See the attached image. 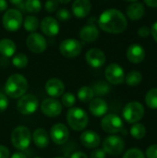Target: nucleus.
Instances as JSON below:
<instances>
[{
	"mask_svg": "<svg viewBox=\"0 0 157 158\" xmlns=\"http://www.w3.org/2000/svg\"><path fill=\"white\" fill-rule=\"evenodd\" d=\"M101 127L104 131L115 134L120 132L123 130V121L122 119L116 114H107L105 115L101 121Z\"/></svg>",
	"mask_w": 157,
	"mask_h": 158,
	"instance_id": "9",
	"label": "nucleus"
},
{
	"mask_svg": "<svg viewBox=\"0 0 157 158\" xmlns=\"http://www.w3.org/2000/svg\"><path fill=\"white\" fill-rule=\"evenodd\" d=\"M7 9V2L6 0H0V12Z\"/></svg>",
	"mask_w": 157,
	"mask_h": 158,
	"instance_id": "46",
	"label": "nucleus"
},
{
	"mask_svg": "<svg viewBox=\"0 0 157 158\" xmlns=\"http://www.w3.org/2000/svg\"><path fill=\"white\" fill-rule=\"evenodd\" d=\"M26 44L28 48L35 54H41L45 51L47 47V43L45 38L38 33V32H31L26 40Z\"/></svg>",
	"mask_w": 157,
	"mask_h": 158,
	"instance_id": "12",
	"label": "nucleus"
},
{
	"mask_svg": "<svg viewBox=\"0 0 157 158\" xmlns=\"http://www.w3.org/2000/svg\"><path fill=\"white\" fill-rule=\"evenodd\" d=\"M58 1L57 0H47L44 4V8L47 12L51 13L57 9L58 6Z\"/></svg>",
	"mask_w": 157,
	"mask_h": 158,
	"instance_id": "37",
	"label": "nucleus"
},
{
	"mask_svg": "<svg viewBox=\"0 0 157 158\" xmlns=\"http://www.w3.org/2000/svg\"><path fill=\"white\" fill-rule=\"evenodd\" d=\"M144 2L148 6L157 8V0H144Z\"/></svg>",
	"mask_w": 157,
	"mask_h": 158,
	"instance_id": "45",
	"label": "nucleus"
},
{
	"mask_svg": "<svg viewBox=\"0 0 157 158\" xmlns=\"http://www.w3.org/2000/svg\"><path fill=\"white\" fill-rule=\"evenodd\" d=\"M16 44L10 39L0 40V54L5 57L12 56L16 52Z\"/></svg>",
	"mask_w": 157,
	"mask_h": 158,
	"instance_id": "25",
	"label": "nucleus"
},
{
	"mask_svg": "<svg viewBox=\"0 0 157 158\" xmlns=\"http://www.w3.org/2000/svg\"><path fill=\"white\" fill-rule=\"evenodd\" d=\"M122 115L128 123H138L144 116V107L139 102H130L124 106Z\"/></svg>",
	"mask_w": 157,
	"mask_h": 158,
	"instance_id": "6",
	"label": "nucleus"
},
{
	"mask_svg": "<svg viewBox=\"0 0 157 158\" xmlns=\"http://www.w3.org/2000/svg\"><path fill=\"white\" fill-rule=\"evenodd\" d=\"M99 27L109 33H121L125 31L128 26V21L125 15L115 8L105 10L98 19Z\"/></svg>",
	"mask_w": 157,
	"mask_h": 158,
	"instance_id": "1",
	"label": "nucleus"
},
{
	"mask_svg": "<svg viewBox=\"0 0 157 158\" xmlns=\"http://www.w3.org/2000/svg\"><path fill=\"white\" fill-rule=\"evenodd\" d=\"M62 104L64 106L66 107H69L71 108L75 103H76V98H75V95L71 93H65L63 95H62Z\"/></svg>",
	"mask_w": 157,
	"mask_h": 158,
	"instance_id": "34",
	"label": "nucleus"
},
{
	"mask_svg": "<svg viewBox=\"0 0 157 158\" xmlns=\"http://www.w3.org/2000/svg\"><path fill=\"white\" fill-rule=\"evenodd\" d=\"M151 33V30L150 28H148L147 26H143L139 29L138 31V34L142 37V38H146L150 35Z\"/></svg>",
	"mask_w": 157,
	"mask_h": 158,
	"instance_id": "41",
	"label": "nucleus"
},
{
	"mask_svg": "<svg viewBox=\"0 0 157 158\" xmlns=\"http://www.w3.org/2000/svg\"><path fill=\"white\" fill-rule=\"evenodd\" d=\"M70 158H88L87 155L82 153V152H75L74 154L71 155Z\"/></svg>",
	"mask_w": 157,
	"mask_h": 158,
	"instance_id": "43",
	"label": "nucleus"
},
{
	"mask_svg": "<svg viewBox=\"0 0 157 158\" xmlns=\"http://www.w3.org/2000/svg\"><path fill=\"white\" fill-rule=\"evenodd\" d=\"M90 158H106V153L103 149H94L91 153Z\"/></svg>",
	"mask_w": 157,
	"mask_h": 158,
	"instance_id": "40",
	"label": "nucleus"
},
{
	"mask_svg": "<svg viewBox=\"0 0 157 158\" xmlns=\"http://www.w3.org/2000/svg\"><path fill=\"white\" fill-rule=\"evenodd\" d=\"M55 158H65V157H62V156H57V157H55Z\"/></svg>",
	"mask_w": 157,
	"mask_h": 158,
	"instance_id": "51",
	"label": "nucleus"
},
{
	"mask_svg": "<svg viewBox=\"0 0 157 158\" xmlns=\"http://www.w3.org/2000/svg\"><path fill=\"white\" fill-rule=\"evenodd\" d=\"M45 92L48 95H50L52 98L59 97L64 94L65 91V85L63 81L56 78L49 79L45 83Z\"/></svg>",
	"mask_w": 157,
	"mask_h": 158,
	"instance_id": "16",
	"label": "nucleus"
},
{
	"mask_svg": "<svg viewBox=\"0 0 157 158\" xmlns=\"http://www.w3.org/2000/svg\"><path fill=\"white\" fill-rule=\"evenodd\" d=\"M58 2H60L61 4H68V3H69L71 0H57Z\"/></svg>",
	"mask_w": 157,
	"mask_h": 158,
	"instance_id": "49",
	"label": "nucleus"
},
{
	"mask_svg": "<svg viewBox=\"0 0 157 158\" xmlns=\"http://www.w3.org/2000/svg\"><path fill=\"white\" fill-rule=\"evenodd\" d=\"M81 144L89 149H94L101 143V138L98 133L93 131H85L80 137Z\"/></svg>",
	"mask_w": 157,
	"mask_h": 158,
	"instance_id": "17",
	"label": "nucleus"
},
{
	"mask_svg": "<svg viewBox=\"0 0 157 158\" xmlns=\"http://www.w3.org/2000/svg\"><path fill=\"white\" fill-rule=\"evenodd\" d=\"M151 32L153 34V37L155 39V41L157 43V21L155 23H154V25L151 28Z\"/></svg>",
	"mask_w": 157,
	"mask_h": 158,
	"instance_id": "44",
	"label": "nucleus"
},
{
	"mask_svg": "<svg viewBox=\"0 0 157 158\" xmlns=\"http://www.w3.org/2000/svg\"><path fill=\"white\" fill-rule=\"evenodd\" d=\"M92 9L90 0H75L72 4V12L77 18H85Z\"/></svg>",
	"mask_w": 157,
	"mask_h": 158,
	"instance_id": "20",
	"label": "nucleus"
},
{
	"mask_svg": "<svg viewBox=\"0 0 157 158\" xmlns=\"http://www.w3.org/2000/svg\"><path fill=\"white\" fill-rule=\"evenodd\" d=\"M0 158H9V150L5 145H0Z\"/></svg>",
	"mask_w": 157,
	"mask_h": 158,
	"instance_id": "42",
	"label": "nucleus"
},
{
	"mask_svg": "<svg viewBox=\"0 0 157 158\" xmlns=\"http://www.w3.org/2000/svg\"><path fill=\"white\" fill-rule=\"evenodd\" d=\"M31 140V133L30 130L25 126H19L15 128L11 133L12 145L19 151L26 150L30 146Z\"/></svg>",
	"mask_w": 157,
	"mask_h": 158,
	"instance_id": "4",
	"label": "nucleus"
},
{
	"mask_svg": "<svg viewBox=\"0 0 157 158\" xmlns=\"http://www.w3.org/2000/svg\"><path fill=\"white\" fill-rule=\"evenodd\" d=\"M81 43L77 39H66L59 45V51L61 55L68 58H73L78 56L81 52Z\"/></svg>",
	"mask_w": 157,
	"mask_h": 158,
	"instance_id": "10",
	"label": "nucleus"
},
{
	"mask_svg": "<svg viewBox=\"0 0 157 158\" xmlns=\"http://www.w3.org/2000/svg\"><path fill=\"white\" fill-rule=\"evenodd\" d=\"M23 26L27 31L35 32L39 27V19L34 16H28L23 21Z\"/></svg>",
	"mask_w": 157,
	"mask_h": 158,
	"instance_id": "29",
	"label": "nucleus"
},
{
	"mask_svg": "<svg viewBox=\"0 0 157 158\" xmlns=\"http://www.w3.org/2000/svg\"><path fill=\"white\" fill-rule=\"evenodd\" d=\"M130 134L136 140H141L146 135V128L143 124L134 123V125L130 128Z\"/></svg>",
	"mask_w": 157,
	"mask_h": 158,
	"instance_id": "28",
	"label": "nucleus"
},
{
	"mask_svg": "<svg viewBox=\"0 0 157 158\" xmlns=\"http://www.w3.org/2000/svg\"><path fill=\"white\" fill-rule=\"evenodd\" d=\"M10 158H27V156H26V155H24L21 152H17V153L13 154Z\"/></svg>",
	"mask_w": 157,
	"mask_h": 158,
	"instance_id": "47",
	"label": "nucleus"
},
{
	"mask_svg": "<svg viewBox=\"0 0 157 158\" xmlns=\"http://www.w3.org/2000/svg\"><path fill=\"white\" fill-rule=\"evenodd\" d=\"M93 94L96 95H99V96L105 95L110 92V86L107 82L100 81L94 83V85L93 87Z\"/></svg>",
	"mask_w": 157,
	"mask_h": 158,
	"instance_id": "31",
	"label": "nucleus"
},
{
	"mask_svg": "<svg viewBox=\"0 0 157 158\" xmlns=\"http://www.w3.org/2000/svg\"><path fill=\"white\" fill-rule=\"evenodd\" d=\"M32 141L34 143V144L38 147V148H45L48 146L49 144V135L47 133V131L43 129V128H38L36 129L32 135H31Z\"/></svg>",
	"mask_w": 157,
	"mask_h": 158,
	"instance_id": "22",
	"label": "nucleus"
},
{
	"mask_svg": "<svg viewBox=\"0 0 157 158\" xmlns=\"http://www.w3.org/2000/svg\"><path fill=\"white\" fill-rule=\"evenodd\" d=\"M41 30L46 36L53 37L59 32V23L52 17H45L41 21Z\"/></svg>",
	"mask_w": 157,
	"mask_h": 158,
	"instance_id": "18",
	"label": "nucleus"
},
{
	"mask_svg": "<svg viewBox=\"0 0 157 158\" xmlns=\"http://www.w3.org/2000/svg\"><path fill=\"white\" fill-rule=\"evenodd\" d=\"M3 26L8 31H18L22 23V14L19 10L16 8H9L6 9L4 16H3Z\"/></svg>",
	"mask_w": 157,
	"mask_h": 158,
	"instance_id": "5",
	"label": "nucleus"
},
{
	"mask_svg": "<svg viewBox=\"0 0 157 158\" xmlns=\"http://www.w3.org/2000/svg\"><path fill=\"white\" fill-rule=\"evenodd\" d=\"M89 110L94 117L99 118L106 114L108 110V106H107V103L104 99L97 97V98L93 99L90 102Z\"/></svg>",
	"mask_w": 157,
	"mask_h": 158,
	"instance_id": "21",
	"label": "nucleus"
},
{
	"mask_svg": "<svg viewBox=\"0 0 157 158\" xmlns=\"http://www.w3.org/2000/svg\"><path fill=\"white\" fill-rule=\"evenodd\" d=\"M28 90V81L21 74H12L9 76L5 84L6 96L11 98H20Z\"/></svg>",
	"mask_w": 157,
	"mask_h": 158,
	"instance_id": "2",
	"label": "nucleus"
},
{
	"mask_svg": "<svg viewBox=\"0 0 157 158\" xmlns=\"http://www.w3.org/2000/svg\"><path fill=\"white\" fill-rule=\"evenodd\" d=\"M93 96H94V94H93V88L89 86H83L80 88V90L78 91V98L80 99L81 102H83V103L91 102L93 99Z\"/></svg>",
	"mask_w": 157,
	"mask_h": 158,
	"instance_id": "27",
	"label": "nucleus"
},
{
	"mask_svg": "<svg viewBox=\"0 0 157 158\" xmlns=\"http://www.w3.org/2000/svg\"><path fill=\"white\" fill-rule=\"evenodd\" d=\"M145 104L149 108L157 109V88L151 89L145 95Z\"/></svg>",
	"mask_w": 157,
	"mask_h": 158,
	"instance_id": "30",
	"label": "nucleus"
},
{
	"mask_svg": "<svg viewBox=\"0 0 157 158\" xmlns=\"http://www.w3.org/2000/svg\"><path fill=\"white\" fill-rule=\"evenodd\" d=\"M11 4L15 5V6H20L23 2V0H9Z\"/></svg>",
	"mask_w": 157,
	"mask_h": 158,
	"instance_id": "48",
	"label": "nucleus"
},
{
	"mask_svg": "<svg viewBox=\"0 0 157 158\" xmlns=\"http://www.w3.org/2000/svg\"><path fill=\"white\" fill-rule=\"evenodd\" d=\"M105 79L107 81L114 85H118L124 82L125 81V72L121 66L118 64L113 63L107 66L105 71Z\"/></svg>",
	"mask_w": 157,
	"mask_h": 158,
	"instance_id": "11",
	"label": "nucleus"
},
{
	"mask_svg": "<svg viewBox=\"0 0 157 158\" xmlns=\"http://www.w3.org/2000/svg\"><path fill=\"white\" fill-rule=\"evenodd\" d=\"M143 81V75L140 71L137 70H132L125 76V81L129 86L134 87L138 86Z\"/></svg>",
	"mask_w": 157,
	"mask_h": 158,
	"instance_id": "26",
	"label": "nucleus"
},
{
	"mask_svg": "<svg viewBox=\"0 0 157 158\" xmlns=\"http://www.w3.org/2000/svg\"><path fill=\"white\" fill-rule=\"evenodd\" d=\"M123 158H145V156L140 149L131 148L124 154Z\"/></svg>",
	"mask_w": 157,
	"mask_h": 158,
	"instance_id": "35",
	"label": "nucleus"
},
{
	"mask_svg": "<svg viewBox=\"0 0 157 158\" xmlns=\"http://www.w3.org/2000/svg\"><path fill=\"white\" fill-rule=\"evenodd\" d=\"M8 105H9V101L6 94L0 93V113L4 112L7 108Z\"/></svg>",
	"mask_w": 157,
	"mask_h": 158,
	"instance_id": "38",
	"label": "nucleus"
},
{
	"mask_svg": "<svg viewBox=\"0 0 157 158\" xmlns=\"http://www.w3.org/2000/svg\"><path fill=\"white\" fill-rule=\"evenodd\" d=\"M24 8L30 13H38L42 8V3L40 0H26Z\"/></svg>",
	"mask_w": 157,
	"mask_h": 158,
	"instance_id": "32",
	"label": "nucleus"
},
{
	"mask_svg": "<svg viewBox=\"0 0 157 158\" xmlns=\"http://www.w3.org/2000/svg\"><path fill=\"white\" fill-rule=\"evenodd\" d=\"M71 17L70 12L66 8H60L56 12V18L59 21H67Z\"/></svg>",
	"mask_w": 157,
	"mask_h": 158,
	"instance_id": "36",
	"label": "nucleus"
},
{
	"mask_svg": "<svg viewBox=\"0 0 157 158\" xmlns=\"http://www.w3.org/2000/svg\"><path fill=\"white\" fill-rule=\"evenodd\" d=\"M85 58L87 63L93 68H101L105 63V55L101 49L98 48L90 49L86 53Z\"/></svg>",
	"mask_w": 157,
	"mask_h": 158,
	"instance_id": "15",
	"label": "nucleus"
},
{
	"mask_svg": "<svg viewBox=\"0 0 157 158\" xmlns=\"http://www.w3.org/2000/svg\"><path fill=\"white\" fill-rule=\"evenodd\" d=\"M99 36V31L96 26L93 24H88L82 27L80 31V37L82 41L91 43L94 42Z\"/></svg>",
	"mask_w": 157,
	"mask_h": 158,
	"instance_id": "23",
	"label": "nucleus"
},
{
	"mask_svg": "<svg viewBox=\"0 0 157 158\" xmlns=\"http://www.w3.org/2000/svg\"><path fill=\"white\" fill-rule=\"evenodd\" d=\"M39 106V101L37 97L33 94H24L22 95L17 104L18 111L24 115H31L33 114Z\"/></svg>",
	"mask_w": 157,
	"mask_h": 158,
	"instance_id": "7",
	"label": "nucleus"
},
{
	"mask_svg": "<svg viewBox=\"0 0 157 158\" xmlns=\"http://www.w3.org/2000/svg\"><path fill=\"white\" fill-rule=\"evenodd\" d=\"M28 57L25 54H17L16 56H13L12 58V64L14 67L18 68V69H23L28 65Z\"/></svg>",
	"mask_w": 157,
	"mask_h": 158,
	"instance_id": "33",
	"label": "nucleus"
},
{
	"mask_svg": "<svg viewBox=\"0 0 157 158\" xmlns=\"http://www.w3.org/2000/svg\"><path fill=\"white\" fill-rule=\"evenodd\" d=\"M127 57L131 63L139 64L145 58V50L142 45L133 44L127 50Z\"/></svg>",
	"mask_w": 157,
	"mask_h": 158,
	"instance_id": "19",
	"label": "nucleus"
},
{
	"mask_svg": "<svg viewBox=\"0 0 157 158\" xmlns=\"http://www.w3.org/2000/svg\"><path fill=\"white\" fill-rule=\"evenodd\" d=\"M146 157L157 158V144H153L149 146L146 150Z\"/></svg>",
	"mask_w": 157,
	"mask_h": 158,
	"instance_id": "39",
	"label": "nucleus"
},
{
	"mask_svg": "<svg viewBox=\"0 0 157 158\" xmlns=\"http://www.w3.org/2000/svg\"><path fill=\"white\" fill-rule=\"evenodd\" d=\"M35 158H41V157H35Z\"/></svg>",
	"mask_w": 157,
	"mask_h": 158,
	"instance_id": "52",
	"label": "nucleus"
},
{
	"mask_svg": "<svg viewBox=\"0 0 157 158\" xmlns=\"http://www.w3.org/2000/svg\"><path fill=\"white\" fill-rule=\"evenodd\" d=\"M41 110L43 115L49 118H56L62 112L61 103L55 98H46L42 102Z\"/></svg>",
	"mask_w": 157,
	"mask_h": 158,
	"instance_id": "13",
	"label": "nucleus"
},
{
	"mask_svg": "<svg viewBox=\"0 0 157 158\" xmlns=\"http://www.w3.org/2000/svg\"><path fill=\"white\" fill-rule=\"evenodd\" d=\"M125 1H128V2H132V3H134V2H137L138 0H125Z\"/></svg>",
	"mask_w": 157,
	"mask_h": 158,
	"instance_id": "50",
	"label": "nucleus"
},
{
	"mask_svg": "<svg viewBox=\"0 0 157 158\" xmlns=\"http://www.w3.org/2000/svg\"><path fill=\"white\" fill-rule=\"evenodd\" d=\"M144 6L142 3L134 2L127 8V15L131 20H138L144 15Z\"/></svg>",
	"mask_w": 157,
	"mask_h": 158,
	"instance_id": "24",
	"label": "nucleus"
},
{
	"mask_svg": "<svg viewBox=\"0 0 157 158\" xmlns=\"http://www.w3.org/2000/svg\"><path fill=\"white\" fill-rule=\"evenodd\" d=\"M102 145L103 150L110 156H118L124 151L125 148V143L123 139L116 135L106 137L104 140Z\"/></svg>",
	"mask_w": 157,
	"mask_h": 158,
	"instance_id": "8",
	"label": "nucleus"
},
{
	"mask_svg": "<svg viewBox=\"0 0 157 158\" xmlns=\"http://www.w3.org/2000/svg\"><path fill=\"white\" fill-rule=\"evenodd\" d=\"M68 126L77 131L84 130L89 123V117L87 113L80 107H71L66 116Z\"/></svg>",
	"mask_w": 157,
	"mask_h": 158,
	"instance_id": "3",
	"label": "nucleus"
},
{
	"mask_svg": "<svg viewBox=\"0 0 157 158\" xmlns=\"http://www.w3.org/2000/svg\"><path fill=\"white\" fill-rule=\"evenodd\" d=\"M69 136V131L66 125L62 123L55 124L50 131V137L54 143L60 145L65 143Z\"/></svg>",
	"mask_w": 157,
	"mask_h": 158,
	"instance_id": "14",
	"label": "nucleus"
}]
</instances>
